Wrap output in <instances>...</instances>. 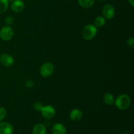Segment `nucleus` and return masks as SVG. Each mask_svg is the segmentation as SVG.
Listing matches in <instances>:
<instances>
[{
	"instance_id": "obj_1",
	"label": "nucleus",
	"mask_w": 134,
	"mask_h": 134,
	"mask_svg": "<svg viewBox=\"0 0 134 134\" xmlns=\"http://www.w3.org/2000/svg\"><path fill=\"white\" fill-rule=\"evenodd\" d=\"M114 103L119 109L125 110L130 105L131 99L129 96L126 94H121L117 97Z\"/></svg>"
},
{
	"instance_id": "obj_2",
	"label": "nucleus",
	"mask_w": 134,
	"mask_h": 134,
	"mask_svg": "<svg viewBox=\"0 0 134 134\" xmlns=\"http://www.w3.org/2000/svg\"><path fill=\"white\" fill-rule=\"evenodd\" d=\"M97 31V27H96L94 25H86L82 30V36L85 40H91L96 36Z\"/></svg>"
},
{
	"instance_id": "obj_3",
	"label": "nucleus",
	"mask_w": 134,
	"mask_h": 134,
	"mask_svg": "<svg viewBox=\"0 0 134 134\" xmlns=\"http://www.w3.org/2000/svg\"><path fill=\"white\" fill-rule=\"evenodd\" d=\"M54 71V65L51 62H46L40 68V74L43 77H48L52 75Z\"/></svg>"
},
{
	"instance_id": "obj_4",
	"label": "nucleus",
	"mask_w": 134,
	"mask_h": 134,
	"mask_svg": "<svg viewBox=\"0 0 134 134\" xmlns=\"http://www.w3.org/2000/svg\"><path fill=\"white\" fill-rule=\"evenodd\" d=\"M14 31L13 28L9 26H3L0 30V37L2 40L7 41L13 38Z\"/></svg>"
},
{
	"instance_id": "obj_5",
	"label": "nucleus",
	"mask_w": 134,
	"mask_h": 134,
	"mask_svg": "<svg viewBox=\"0 0 134 134\" xmlns=\"http://www.w3.org/2000/svg\"><path fill=\"white\" fill-rule=\"evenodd\" d=\"M40 111L42 116L47 119H52L56 115V110H55L54 107L52 105H49L43 106Z\"/></svg>"
},
{
	"instance_id": "obj_6",
	"label": "nucleus",
	"mask_w": 134,
	"mask_h": 134,
	"mask_svg": "<svg viewBox=\"0 0 134 134\" xmlns=\"http://www.w3.org/2000/svg\"><path fill=\"white\" fill-rule=\"evenodd\" d=\"M102 14L105 19L111 20L115 16V9L113 5L107 4L105 5L102 9Z\"/></svg>"
},
{
	"instance_id": "obj_7",
	"label": "nucleus",
	"mask_w": 134,
	"mask_h": 134,
	"mask_svg": "<svg viewBox=\"0 0 134 134\" xmlns=\"http://www.w3.org/2000/svg\"><path fill=\"white\" fill-rule=\"evenodd\" d=\"M0 62L3 66L9 68L14 64V60L11 55L9 54H3L0 56Z\"/></svg>"
},
{
	"instance_id": "obj_8",
	"label": "nucleus",
	"mask_w": 134,
	"mask_h": 134,
	"mask_svg": "<svg viewBox=\"0 0 134 134\" xmlns=\"http://www.w3.org/2000/svg\"><path fill=\"white\" fill-rule=\"evenodd\" d=\"M14 128L13 126L7 122H0V134H13Z\"/></svg>"
},
{
	"instance_id": "obj_9",
	"label": "nucleus",
	"mask_w": 134,
	"mask_h": 134,
	"mask_svg": "<svg viewBox=\"0 0 134 134\" xmlns=\"http://www.w3.org/2000/svg\"><path fill=\"white\" fill-rule=\"evenodd\" d=\"M24 3L22 0H14L11 4V9L15 13H20L24 9Z\"/></svg>"
},
{
	"instance_id": "obj_10",
	"label": "nucleus",
	"mask_w": 134,
	"mask_h": 134,
	"mask_svg": "<svg viewBox=\"0 0 134 134\" xmlns=\"http://www.w3.org/2000/svg\"><path fill=\"white\" fill-rule=\"evenodd\" d=\"M66 132L65 126L61 123H56L52 128V133L53 134H65Z\"/></svg>"
},
{
	"instance_id": "obj_11",
	"label": "nucleus",
	"mask_w": 134,
	"mask_h": 134,
	"mask_svg": "<svg viewBox=\"0 0 134 134\" xmlns=\"http://www.w3.org/2000/svg\"><path fill=\"white\" fill-rule=\"evenodd\" d=\"M82 112L81 110L79 109H74L71 111L70 114H69V117L70 119L73 121H79L81 120L82 117Z\"/></svg>"
},
{
	"instance_id": "obj_12",
	"label": "nucleus",
	"mask_w": 134,
	"mask_h": 134,
	"mask_svg": "<svg viewBox=\"0 0 134 134\" xmlns=\"http://www.w3.org/2000/svg\"><path fill=\"white\" fill-rule=\"evenodd\" d=\"M33 134H47V128L43 124H37L32 130Z\"/></svg>"
},
{
	"instance_id": "obj_13",
	"label": "nucleus",
	"mask_w": 134,
	"mask_h": 134,
	"mask_svg": "<svg viewBox=\"0 0 134 134\" xmlns=\"http://www.w3.org/2000/svg\"><path fill=\"white\" fill-rule=\"evenodd\" d=\"M103 102H105L106 105H111L114 103L115 102V98L114 96L110 93H105V94L103 95Z\"/></svg>"
},
{
	"instance_id": "obj_14",
	"label": "nucleus",
	"mask_w": 134,
	"mask_h": 134,
	"mask_svg": "<svg viewBox=\"0 0 134 134\" xmlns=\"http://www.w3.org/2000/svg\"><path fill=\"white\" fill-rule=\"evenodd\" d=\"M94 2H95V0H78V3L80 6L85 9L90 8L93 6Z\"/></svg>"
},
{
	"instance_id": "obj_15",
	"label": "nucleus",
	"mask_w": 134,
	"mask_h": 134,
	"mask_svg": "<svg viewBox=\"0 0 134 134\" xmlns=\"http://www.w3.org/2000/svg\"><path fill=\"white\" fill-rule=\"evenodd\" d=\"M9 3V1L8 0H0V14L4 13L7 10Z\"/></svg>"
},
{
	"instance_id": "obj_16",
	"label": "nucleus",
	"mask_w": 134,
	"mask_h": 134,
	"mask_svg": "<svg viewBox=\"0 0 134 134\" xmlns=\"http://www.w3.org/2000/svg\"><path fill=\"white\" fill-rule=\"evenodd\" d=\"M105 24V18L103 16H98L97 17L94 21V26L96 27H102Z\"/></svg>"
},
{
	"instance_id": "obj_17",
	"label": "nucleus",
	"mask_w": 134,
	"mask_h": 134,
	"mask_svg": "<svg viewBox=\"0 0 134 134\" xmlns=\"http://www.w3.org/2000/svg\"><path fill=\"white\" fill-rule=\"evenodd\" d=\"M7 115L6 110L3 107H0V122L2 121L5 118Z\"/></svg>"
},
{
	"instance_id": "obj_18",
	"label": "nucleus",
	"mask_w": 134,
	"mask_h": 134,
	"mask_svg": "<svg viewBox=\"0 0 134 134\" xmlns=\"http://www.w3.org/2000/svg\"><path fill=\"white\" fill-rule=\"evenodd\" d=\"M42 107H43V105H42V104L40 102H36V103L34 104V109L37 111H40Z\"/></svg>"
},
{
	"instance_id": "obj_19",
	"label": "nucleus",
	"mask_w": 134,
	"mask_h": 134,
	"mask_svg": "<svg viewBox=\"0 0 134 134\" xmlns=\"http://www.w3.org/2000/svg\"><path fill=\"white\" fill-rule=\"evenodd\" d=\"M13 22H14V18L12 16H7L5 18V23L7 24V26L11 25L13 23Z\"/></svg>"
},
{
	"instance_id": "obj_20",
	"label": "nucleus",
	"mask_w": 134,
	"mask_h": 134,
	"mask_svg": "<svg viewBox=\"0 0 134 134\" xmlns=\"http://www.w3.org/2000/svg\"><path fill=\"white\" fill-rule=\"evenodd\" d=\"M127 43H128V46L130 47H132V48H133V44H134V39L133 37H130L128 38V40H127Z\"/></svg>"
},
{
	"instance_id": "obj_21",
	"label": "nucleus",
	"mask_w": 134,
	"mask_h": 134,
	"mask_svg": "<svg viewBox=\"0 0 134 134\" xmlns=\"http://www.w3.org/2000/svg\"><path fill=\"white\" fill-rule=\"evenodd\" d=\"M34 85V82H33V81H31V80L28 79V80H27V81H26V82H25V85H26V86L27 88H31V87H33Z\"/></svg>"
},
{
	"instance_id": "obj_22",
	"label": "nucleus",
	"mask_w": 134,
	"mask_h": 134,
	"mask_svg": "<svg viewBox=\"0 0 134 134\" xmlns=\"http://www.w3.org/2000/svg\"><path fill=\"white\" fill-rule=\"evenodd\" d=\"M128 1L132 7L134 6V0H128Z\"/></svg>"
},
{
	"instance_id": "obj_23",
	"label": "nucleus",
	"mask_w": 134,
	"mask_h": 134,
	"mask_svg": "<svg viewBox=\"0 0 134 134\" xmlns=\"http://www.w3.org/2000/svg\"><path fill=\"white\" fill-rule=\"evenodd\" d=\"M99 1H100V2H104V1H105L106 0H98Z\"/></svg>"
},
{
	"instance_id": "obj_24",
	"label": "nucleus",
	"mask_w": 134,
	"mask_h": 134,
	"mask_svg": "<svg viewBox=\"0 0 134 134\" xmlns=\"http://www.w3.org/2000/svg\"><path fill=\"white\" fill-rule=\"evenodd\" d=\"M8 1H12V2H13V1H14V0H8Z\"/></svg>"
}]
</instances>
